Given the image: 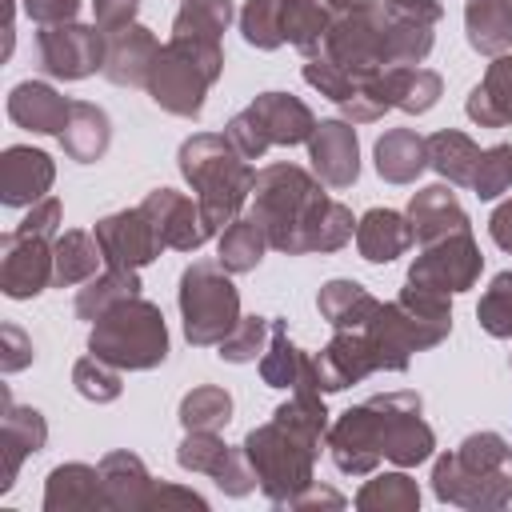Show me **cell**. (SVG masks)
I'll return each instance as SVG.
<instances>
[{
	"instance_id": "obj_21",
	"label": "cell",
	"mask_w": 512,
	"mask_h": 512,
	"mask_svg": "<svg viewBox=\"0 0 512 512\" xmlns=\"http://www.w3.org/2000/svg\"><path fill=\"white\" fill-rule=\"evenodd\" d=\"M320 312H324L336 328H348V324H364L360 312H380V304H376L360 284L332 280V284L320 292Z\"/></svg>"
},
{
	"instance_id": "obj_12",
	"label": "cell",
	"mask_w": 512,
	"mask_h": 512,
	"mask_svg": "<svg viewBox=\"0 0 512 512\" xmlns=\"http://www.w3.org/2000/svg\"><path fill=\"white\" fill-rule=\"evenodd\" d=\"M312 160H316V172L332 184V188H344L356 180V136L348 124H320V132L312 136Z\"/></svg>"
},
{
	"instance_id": "obj_7",
	"label": "cell",
	"mask_w": 512,
	"mask_h": 512,
	"mask_svg": "<svg viewBox=\"0 0 512 512\" xmlns=\"http://www.w3.org/2000/svg\"><path fill=\"white\" fill-rule=\"evenodd\" d=\"M48 248H44V236H28V232H12L4 240V292L24 300V296H36L44 284H48Z\"/></svg>"
},
{
	"instance_id": "obj_2",
	"label": "cell",
	"mask_w": 512,
	"mask_h": 512,
	"mask_svg": "<svg viewBox=\"0 0 512 512\" xmlns=\"http://www.w3.org/2000/svg\"><path fill=\"white\" fill-rule=\"evenodd\" d=\"M96 320L100 324L92 332V356L128 364V368H152L156 360H164L168 336H164V320L152 304L128 296Z\"/></svg>"
},
{
	"instance_id": "obj_10",
	"label": "cell",
	"mask_w": 512,
	"mask_h": 512,
	"mask_svg": "<svg viewBox=\"0 0 512 512\" xmlns=\"http://www.w3.org/2000/svg\"><path fill=\"white\" fill-rule=\"evenodd\" d=\"M248 116L256 120V128H260V136H264V144H300V140H308L312 136V112L300 104V100H292V96H284V92H268V96H260L252 108H248Z\"/></svg>"
},
{
	"instance_id": "obj_29",
	"label": "cell",
	"mask_w": 512,
	"mask_h": 512,
	"mask_svg": "<svg viewBox=\"0 0 512 512\" xmlns=\"http://www.w3.org/2000/svg\"><path fill=\"white\" fill-rule=\"evenodd\" d=\"M184 424H196V428H216V424H224L228 420V412H232V400H228V392H220V388H200V392H192L188 400H184Z\"/></svg>"
},
{
	"instance_id": "obj_36",
	"label": "cell",
	"mask_w": 512,
	"mask_h": 512,
	"mask_svg": "<svg viewBox=\"0 0 512 512\" xmlns=\"http://www.w3.org/2000/svg\"><path fill=\"white\" fill-rule=\"evenodd\" d=\"M56 216H60V204H56V200H44V204L24 220V228H20V232H28V236H52Z\"/></svg>"
},
{
	"instance_id": "obj_38",
	"label": "cell",
	"mask_w": 512,
	"mask_h": 512,
	"mask_svg": "<svg viewBox=\"0 0 512 512\" xmlns=\"http://www.w3.org/2000/svg\"><path fill=\"white\" fill-rule=\"evenodd\" d=\"M332 4H348V0H332Z\"/></svg>"
},
{
	"instance_id": "obj_4",
	"label": "cell",
	"mask_w": 512,
	"mask_h": 512,
	"mask_svg": "<svg viewBox=\"0 0 512 512\" xmlns=\"http://www.w3.org/2000/svg\"><path fill=\"white\" fill-rule=\"evenodd\" d=\"M480 272V256L468 240V228L464 232H452L444 236L436 248H428L412 272H408V284L416 288H428V292H464Z\"/></svg>"
},
{
	"instance_id": "obj_8",
	"label": "cell",
	"mask_w": 512,
	"mask_h": 512,
	"mask_svg": "<svg viewBox=\"0 0 512 512\" xmlns=\"http://www.w3.org/2000/svg\"><path fill=\"white\" fill-rule=\"evenodd\" d=\"M144 216L156 224V232H160V240L164 244H172V248H196L208 232V224H204V216H200V204L192 208L184 196H176V192H168V188H160V192H152L144 204Z\"/></svg>"
},
{
	"instance_id": "obj_11",
	"label": "cell",
	"mask_w": 512,
	"mask_h": 512,
	"mask_svg": "<svg viewBox=\"0 0 512 512\" xmlns=\"http://www.w3.org/2000/svg\"><path fill=\"white\" fill-rule=\"evenodd\" d=\"M68 112H72V104L64 96H56L48 84H20L8 96V116L36 132H64Z\"/></svg>"
},
{
	"instance_id": "obj_33",
	"label": "cell",
	"mask_w": 512,
	"mask_h": 512,
	"mask_svg": "<svg viewBox=\"0 0 512 512\" xmlns=\"http://www.w3.org/2000/svg\"><path fill=\"white\" fill-rule=\"evenodd\" d=\"M260 336H264V324L260 320H244L232 340L228 336L220 340V356H228V360H252L256 348H260Z\"/></svg>"
},
{
	"instance_id": "obj_19",
	"label": "cell",
	"mask_w": 512,
	"mask_h": 512,
	"mask_svg": "<svg viewBox=\"0 0 512 512\" xmlns=\"http://www.w3.org/2000/svg\"><path fill=\"white\" fill-rule=\"evenodd\" d=\"M424 148H428V160H432L436 172H444L456 184H472L476 164H480V148L468 136H460V132H436Z\"/></svg>"
},
{
	"instance_id": "obj_30",
	"label": "cell",
	"mask_w": 512,
	"mask_h": 512,
	"mask_svg": "<svg viewBox=\"0 0 512 512\" xmlns=\"http://www.w3.org/2000/svg\"><path fill=\"white\" fill-rule=\"evenodd\" d=\"M272 336H276V344H272V356L264 360V380L276 384V388H288V384L296 380V372H308V376H312V364H300V356H296V348L284 340V328H280V324L272 328Z\"/></svg>"
},
{
	"instance_id": "obj_34",
	"label": "cell",
	"mask_w": 512,
	"mask_h": 512,
	"mask_svg": "<svg viewBox=\"0 0 512 512\" xmlns=\"http://www.w3.org/2000/svg\"><path fill=\"white\" fill-rule=\"evenodd\" d=\"M132 12H136V0H96V20H100V32L128 28Z\"/></svg>"
},
{
	"instance_id": "obj_1",
	"label": "cell",
	"mask_w": 512,
	"mask_h": 512,
	"mask_svg": "<svg viewBox=\"0 0 512 512\" xmlns=\"http://www.w3.org/2000/svg\"><path fill=\"white\" fill-rule=\"evenodd\" d=\"M180 168L184 176L196 184L200 192V216L208 224V232H216L244 200L248 188H256V176L248 172V164H240L236 156H228L224 136H196L180 148Z\"/></svg>"
},
{
	"instance_id": "obj_23",
	"label": "cell",
	"mask_w": 512,
	"mask_h": 512,
	"mask_svg": "<svg viewBox=\"0 0 512 512\" xmlns=\"http://www.w3.org/2000/svg\"><path fill=\"white\" fill-rule=\"evenodd\" d=\"M52 260H56V280H60V284H72V280H84V276L96 272L100 252L92 248V240H88L84 232H68V236L56 240Z\"/></svg>"
},
{
	"instance_id": "obj_35",
	"label": "cell",
	"mask_w": 512,
	"mask_h": 512,
	"mask_svg": "<svg viewBox=\"0 0 512 512\" xmlns=\"http://www.w3.org/2000/svg\"><path fill=\"white\" fill-rule=\"evenodd\" d=\"M76 4H80V0H24L28 16L40 20V24H60V20H68V16L76 12Z\"/></svg>"
},
{
	"instance_id": "obj_25",
	"label": "cell",
	"mask_w": 512,
	"mask_h": 512,
	"mask_svg": "<svg viewBox=\"0 0 512 512\" xmlns=\"http://www.w3.org/2000/svg\"><path fill=\"white\" fill-rule=\"evenodd\" d=\"M232 4L228 0H188L176 16V36H196V40H216V32L228 24Z\"/></svg>"
},
{
	"instance_id": "obj_5",
	"label": "cell",
	"mask_w": 512,
	"mask_h": 512,
	"mask_svg": "<svg viewBox=\"0 0 512 512\" xmlns=\"http://www.w3.org/2000/svg\"><path fill=\"white\" fill-rule=\"evenodd\" d=\"M108 40L100 28H80V24H60V28H44L40 32V60L52 76L64 80H80L88 72H96L104 64Z\"/></svg>"
},
{
	"instance_id": "obj_31",
	"label": "cell",
	"mask_w": 512,
	"mask_h": 512,
	"mask_svg": "<svg viewBox=\"0 0 512 512\" xmlns=\"http://www.w3.org/2000/svg\"><path fill=\"white\" fill-rule=\"evenodd\" d=\"M76 384H80V392H84V396H92V400H112V396L120 392L116 372H108L100 356H92V360H80V364H76Z\"/></svg>"
},
{
	"instance_id": "obj_3",
	"label": "cell",
	"mask_w": 512,
	"mask_h": 512,
	"mask_svg": "<svg viewBox=\"0 0 512 512\" xmlns=\"http://www.w3.org/2000/svg\"><path fill=\"white\" fill-rule=\"evenodd\" d=\"M236 288L216 272V264H192L180 280V308H184V332L192 344L224 340L236 324Z\"/></svg>"
},
{
	"instance_id": "obj_6",
	"label": "cell",
	"mask_w": 512,
	"mask_h": 512,
	"mask_svg": "<svg viewBox=\"0 0 512 512\" xmlns=\"http://www.w3.org/2000/svg\"><path fill=\"white\" fill-rule=\"evenodd\" d=\"M96 240H100V248H104V256H108L112 268L148 264V260L164 248V240H160L156 224L144 216V208H140V212H124V216L100 220V224H96Z\"/></svg>"
},
{
	"instance_id": "obj_9",
	"label": "cell",
	"mask_w": 512,
	"mask_h": 512,
	"mask_svg": "<svg viewBox=\"0 0 512 512\" xmlns=\"http://www.w3.org/2000/svg\"><path fill=\"white\" fill-rule=\"evenodd\" d=\"M160 56V44L144 28H116L108 32V52H104V72L116 84H148V72Z\"/></svg>"
},
{
	"instance_id": "obj_13",
	"label": "cell",
	"mask_w": 512,
	"mask_h": 512,
	"mask_svg": "<svg viewBox=\"0 0 512 512\" xmlns=\"http://www.w3.org/2000/svg\"><path fill=\"white\" fill-rule=\"evenodd\" d=\"M52 184V164L44 152L8 148L4 152V204H28Z\"/></svg>"
},
{
	"instance_id": "obj_22",
	"label": "cell",
	"mask_w": 512,
	"mask_h": 512,
	"mask_svg": "<svg viewBox=\"0 0 512 512\" xmlns=\"http://www.w3.org/2000/svg\"><path fill=\"white\" fill-rule=\"evenodd\" d=\"M264 240H268V232L260 228L256 216H252V220H236V224L220 236V264L232 268V272L252 268V264L260 260V252H264Z\"/></svg>"
},
{
	"instance_id": "obj_18",
	"label": "cell",
	"mask_w": 512,
	"mask_h": 512,
	"mask_svg": "<svg viewBox=\"0 0 512 512\" xmlns=\"http://www.w3.org/2000/svg\"><path fill=\"white\" fill-rule=\"evenodd\" d=\"M468 40L480 52H500L512 40V0H472L468 4Z\"/></svg>"
},
{
	"instance_id": "obj_15",
	"label": "cell",
	"mask_w": 512,
	"mask_h": 512,
	"mask_svg": "<svg viewBox=\"0 0 512 512\" xmlns=\"http://www.w3.org/2000/svg\"><path fill=\"white\" fill-rule=\"evenodd\" d=\"M408 240H412V228L396 212H380V208L368 212L360 220V228H356V244H360L364 260H376V264L400 256L408 248Z\"/></svg>"
},
{
	"instance_id": "obj_20",
	"label": "cell",
	"mask_w": 512,
	"mask_h": 512,
	"mask_svg": "<svg viewBox=\"0 0 512 512\" xmlns=\"http://www.w3.org/2000/svg\"><path fill=\"white\" fill-rule=\"evenodd\" d=\"M424 160H428V148H424V140H416L412 132H388L380 144H376V168H380V176H388V180H396V184H404V180H412L420 168H424Z\"/></svg>"
},
{
	"instance_id": "obj_14",
	"label": "cell",
	"mask_w": 512,
	"mask_h": 512,
	"mask_svg": "<svg viewBox=\"0 0 512 512\" xmlns=\"http://www.w3.org/2000/svg\"><path fill=\"white\" fill-rule=\"evenodd\" d=\"M408 216H412V236H420V240H432V236H448V232H464V228H468L460 204H456L452 192L440 188V184H436V188H424V192L412 200Z\"/></svg>"
},
{
	"instance_id": "obj_27",
	"label": "cell",
	"mask_w": 512,
	"mask_h": 512,
	"mask_svg": "<svg viewBox=\"0 0 512 512\" xmlns=\"http://www.w3.org/2000/svg\"><path fill=\"white\" fill-rule=\"evenodd\" d=\"M480 324L492 336H512V272H500L480 300Z\"/></svg>"
},
{
	"instance_id": "obj_32",
	"label": "cell",
	"mask_w": 512,
	"mask_h": 512,
	"mask_svg": "<svg viewBox=\"0 0 512 512\" xmlns=\"http://www.w3.org/2000/svg\"><path fill=\"white\" fill-rule=\"evenodd\" d=\"M436 92H440V80H436L432 72H420V68H416V72L408 76V88H404V96H400V108L424 112V108H432Z\"/></svg>"
},
{
	"instance_id": "obj_16",
	"label": "cell",
	"mask_w": 512,
	"mask_h": 512,
	"mask_svg": "<svg viewBox=\"0 0 512 512\" xmlns=\"http://www.w3.org/2000/svg\"><path fill=\"white\" fill-rule=\"evenodd\" d=\"M468 116L480 124L512 120V56H504L488 68V80L468 96Z\"/></svg>"
},
{
	"instance_id": "obj_37",
	"label": "cell",
	"mask_w": 512,
	"mask_h": 512,
	"mask_svg": "<svg viewBox=\"0 0 512 512\" xmlns=\"http://www.w3.org/2000/svg\"><path fill=\"white\" fill-rule=\"evenodd\" d=\"M492 236H496L500 248H512V204L496 208V216H492Z\"/></svg>"
},
{
	"instance_id": "obj_26",
	"label": "cell",
	"mask_w": 512,
	"mask_h": 512,
	"mask_svg": "<svg viewBox=\"0 0 512 512\" xmlns=\"http://www.w3.org/2000/svg\"><path fill=\"white\" fill-rule=\"evenodd\" d=\"M280 16H284V0H252L244 8V40L248 44H260V48H276L284 40V28H280Z\"/></svg>"
},
{
	"instance_id": "obj_24",
	"label": "cell",
	"mask_w": 512,
	"mask_h": 512,
	"mask_svg": "<svg viewBox=\"0 0 512 512\" xmlns=\"http://www.w3.org/2000/svg\"><path fill=\"white\" fill-rule=\"evenodd\" d=\"M136 276L128 272V268H112L100 284L92 280L84 292H80V300H76V312L80 316H104L112 304H120V300H128V296H136Z\"/></svg>"
},
{
	"instance_id": "obj_17",
	"label": "cell",
	"mask_w": 512,
	"mask_h": 512,
	"mask_svg": "<svg viewBox=\"0 0 512 512\" xmlns=\"http://www.w3.org/2000/svg\"><path fill=\"white\" fill-rule=\"evenodd\" d=\"M60 140H64L68 156H76V160H96V156L108 148V116H104L100 108H92V104H72Z\"/></svg>"
},
{
	"instance_id": "obj_28",
	"label": "cell",
	"mask_w": 512,
	"mask_h": 512,
	"mask_svg": "<svg viewBox=\"0 0 512 512\" xmlns=\"http://www.w3.org/2000/svg\"><path fill=\"white\" fill-rule=\"evenodd\" d=\"M508 180H512V148H508V144H496V148L480 152V164H476V176H472L476 196L488 200V196L504 192Z\"/></svg>"
}]
</instances>
